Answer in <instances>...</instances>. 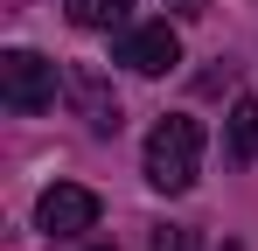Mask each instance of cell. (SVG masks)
Listing matches in <instances>:
<instances>
[{"instance_id":"8","label":"cell","mask_w":258,"mask_h":251,"mask_svg":"<svg viewBox=\"0 0 258 251\" xmlns=\"http://www.w3.org/2000/svg\"><path fill=\"white\" fill-rule=\"evenodd\" d=\"M154 251H188V237H181V230L168 223V230H154Z\"/></svg>"},{"instance_id":"5","label":"cell","mask_w":258,"mask_h":251,"mask_svg":"<svg viewBox=\"0 0 258 251\" xmlns=\"http://www.w3.org/2000/svg\"><path fill=\"white\" fill-rule=\"evenodd\" d=\"M63 91H70V105H77V119L91 126V133H119V91H112V84L98 77V70H91V63H70V70H63Z\"/></svg>"},{"instance_id":"9","label":"cell","mask_w":258,"mask_h":251,"mask_svg":"<svg viewBox=\"0 0 258 251\" xmlns=\"http://www.w3.org/2000/svg\"><path fill=\"white\" fill-rule=\"evenodd\" d=\"M174 14H181V21H203V14H210V0H168Z\"/></svg>"},{"instance_id":"1","label":"cell","mask_w":258,"mask_h":251,"mask_svg":"<svg viewBox=\"0 0 258 251\" xmlns=\"http://www.w3.org/2000/svg\"><path fill=\"white\" fill-rule=\"evenodd\" d=\"M203 174V126L188 112H168V119L147 133V181L161 196H188Z\"/></svg>"},{"instance_id":"3","label":"cell","mask_w":258,"mask_h":251,"mask_svg":"<svg viewBox=\"0 0 258 251\" xmlns=\"http://www.w3.org/2000/svg\"><path fill=\"white\" fill-rule=\"evenodd\" d=\"M35 230H42V237H56V244H70V237L98 230V196H91V189H77V181L42 189V203H35Z\"/></svg>"},{"instance_id":"7","label":"cell","mask_w":258,"mask_h":251,"mask_svg":"<svg viewBox=\"0 0 258 251\" xmlns=\"http://www.w3.org/2000/svg\"><path fill=\"white\" fill-rule=\"evenodd\" d=\"M230 161H258V98L230 105Z\"/></svg>"},{"instance_id":"6","label":"cell","mask_w":258,"mask_h":251,"mask_svg":"<svg viewBox=\"0 0 258 251\" xmlns=\"http://www.w3.org/2000/svg\"><path fill=\"white\" fill-rule=\"evenodd\" d=\"M63 14H70V28H84V35H112V28H126L133 0H70Z\"/></svg>"},{"instance_id":"4","label":"cell","mask_w":258,"mask_h":251,"mask_svg":"<svg viewBox=\"0 0 258 251\" xmlns=\"http://www.w3.org/2000/svg\"><path fill=\"white\" fill-rule=\"evenodd\" d=\"M119 63H126L133 77H161V70H174L181 63V35H174L168 21H140V28H126L119 35V49H112Z\"/></svg>"},{"instance_id":"2","label":"cell","mask_w":258,"mask_h":251,"mask_svg":"<svg viewBox=\"0 0 258 251\" xmlns=\"http://www.w3.org/2000/svg\"><path fill=\"white\" fill-rule=\"evenodd\" d=\"M0 98H7V112H49L56 105V63L35 49H7L0 56Z\"/></svg>"}]
</instances>
